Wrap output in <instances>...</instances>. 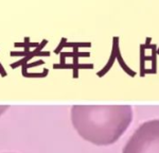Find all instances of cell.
Returning a JSON list of instances; mask_svg holds the SVG:
<instances>
[{"mask_svg":"<svg viewBox=\"0 0 159 153\" xmlns=\"http://www.w3.org/2000/svg\"><path fill=\"white\" fill-rule=\"evenodd\" d=\"M133 119L130 105H73L71 121L84 139L98 146L111 145Z\"/></svg>","mask_w":159,"mask_h":153,"instance_id":"obj_1","label":"cell"},{"mask_svg":"<svg viewBox=\"0 0 159 153\" xmlns=\"http://www.w3.org/2000/svg\"><path fill=\"white\" fill-rule=\"evenodd\" d=\"M122 153H159V119L141 124L127 140Z\"/></svg>","mask_w":159,"mask_h":153,"instance_id":"obj_2","label":"cell"},{"mask_svg":"<svg viewBox=\"0 0 159 153\" xmlns=\"http://www.w3.org/2000/svg\"><path fill=\"white\" fill-rule=\"evenodd\" d=\"M9 109V106H2V105H0V115H1L2 113L4 112V109Z\"/></svg>","mask_w":159,"mask_h":153,"instance_id":"obj_3","label":"cell"}]
</instances>
